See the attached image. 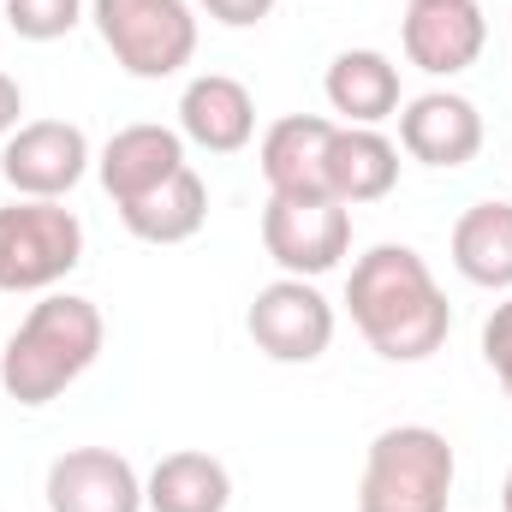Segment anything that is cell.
Returning <instances> with one entry per match:
<instances>
[{"label":"cell","mask_w":512,"mask_h":512,"mask_svg":"<svg viewBox=\"0 0 512 512\" xmlns=\"http://www.w3.org/2000/svg\"><path fill=\"white\" fill-rule=\"evenodd\" d=\"M334 328H340L334 304L322 298L316 280H298V274H280V280L256 286L251 310H245V334L274 364H316L334 346Z\"/></svg>","instance_id":"obj_6"},{"label":"cell","mask_w":512,"mask_h":512,"mask_svg":"<svg viewBox=\"0 0 512 512\" xmlns=\"http://www.w3.org/2000/svg\"><path fill=\"white\" fill-rule=\"evenodd\" d=\"M322 96L328 108L346 120V126H382L393 120L405 102H399V66L387 60L382 48H346L328 60V78H322Z\"/></svg>","instance_id":"obj_15"},{"label":"cell","mask_w":512,"mask_h":512,"mask_svg":"<svg viewBox=\"0 0 512 512\" xmlns=\"http://www.w3.org/2000/svg\"><path fill=\"white\" fill-rule=\"evenodd\" d=\"M179 137L209 155H239L256 137V96L227 72H197L179 90Z\"/></svg>","instance_id":"obj_14"},{"label":"cell","mask_w":512,"mask_h":512,"mask_svg":"<svg viewBox=\"0 0 512 512\" xmlns=\"http://www.w3.org/2000/svg\"><path fill=\"white\" fill-rule=\"evenodd\" d=\"M90 24H96L102 48L114 54V66L143 84L179 78L197 60L191 0H90Z\"/></svg>","instance_id":"obj_4"},{"label":"cell","mask_w":512,"mask_h":512,"mask_svg":"<svg viewBox=\"0 0 512 512\" xmlns=\"http://www.w3.org/2000/svg\"><path fill=\"white\" fill-rule=\"evenodd\" d=\"M90 0H6V24L24 42H60L84 24Z\"/></svg>","instance_id":"obj_20"},{"label":"cell","mask_w":512,"mask_h":512,"mask_svg":"<svg viewBox=\"0 0 512 512\" xmlns=\"http://www.w3.org/2000/svg\"><path fill=\"white\" fill-rule=\"evenodd\" d=\"M501 507L512 512V471H507V483H501Z\"/></svg>","instance_id":"obj_24"},{"label":"cell","mask_w":512,"mask_h":512,"mask_svg":"<svg viewBox=\"0 0 512 512\" xmlns=\"http://www.w3.org/2000/svg\"><path fill=\"white\" fill-rule=\"evenodd\" d=\"M84 262V221L66 203L12 197L0 209V292H54Z\"/></svg>","instance_id":"obj_5"},{"label":"cell","mask_w":512,"mask_h":512,"mask_svg":"<svg viewBox=\"0 0 512 512\" xmlns=\"http://www.w3.org/2000/svg\"><path fill=\"white\" fill-rule=\"evenodd\" d=\"M102 340H108V322L90 298L78 292H42L30 304V316L12 328L6 352H0V387L6 399L18 405H48L60 399L66 387L78 382L96 358H102Z\"/></svg>","instance_id":"obj_2"},{"label":"cell","mask_w":512,"mask_h":512,"mask_svg":"<svg viewBox=\"0 0 512 512\" xmlns=\"http://www.w3.org/2000/svg\"><path fill=\"white\" fill-rule=\"evenodd\" d=\"M179 167H191L185 161V137H179V126H155V120L120 126L96 155V179L114 197V209L143 197V191H155V185H167Z\"/></svg>","instance_id":"obj_13"},{"label":"cell","mask_w":512,"mask_h":512,"mask_svg":"<svg viewBox=\"0 0 512 512\" xmlns=\"http://www.w3.org/2000/svg\"><path fill=\"white\" fill-rule=\"evenodd\" d=\"M18 114H24V90H18V78H6V72H0V149H6V137H12V131L24 126Z\"/></svg>","instance_id":"obj_23"},{"label":"cell","mask_w":512,"mask_h":512,"mask_svg":"<svg viewBox=\"0 0 512 512\" xmlns=\"http://www.w3.org/2000/svg\"><path fill=\"white\" fill-rule=\"evenodd\" d=\"M48 512H143V477L114 447H66L48 465Z\"/></svg>","instance_id":"obj_10"},{"label":"cell","mask_w":512,"mask_h":512,"mask_svg":"<svg viewBox=\"0 0 512 512\" xmlns=\"http://www.w3.org/2000/svg\"><path fill=\"white\" fill-rule=\"evenodd\" d=\"M447 251H453V268H459L471 286H483V292H512V203H501V197L471 203V209L453 221Z\"/></svg>","instance_id":"obj_18"},{"label":"cell","mask_w":512,"mask_h":512,"mask_svg":"<svg viewBox=\"0 0 512 512\" xmlns=\"http://www.w3.org/2000/svg\"><path fill=\"white\" fill-rule=\"evenodd\" d=\"M262 251L280 274L322 280L352 251V209L334 197H268L262 209Z\"/></svg>","instance_id":"obj_7"},{"label":"cell","mask_w":512,"mask_h":512,"mask_svg":"<svg viewBox=\"0 0 512 512\" xmlns=\"http://www.w3.org/2000/svg\"><path fill=\"white\" fill-rule=\"evenodd\" d=\"M489 42V18L477 0H405V24H399V48L417 72L429 78H459L477 66Z\"/></svg>","instance_id":"obj_9"},{"label":"cell","mask_w":512,"mask_h":512,"mask_svg":"<svg viewBox=\"0 0 512 512\" xmlns=\"http://www.w3.org/2000/svg\"><path fill=\"white\" fill-rule=\"evenodd\" d=\"M399 185V143L382 126H340L334 137V161H328V191L334 203L358 209V203H382Z\"/></svg>","instance_id":"obj_19"},{"label":"cell","mask_w":512,"mask_h":512,"mask_svg":"<svg viewBox=\"0 0 512 512\" xmlns=\"http://www.w3.org/2000/svg\"><path fill=\"white\" fill-rule=\"evenodd\" d=\"M90 137L72 120H24L0 149V179L12 185V197H36V203H66L78 191V179L90 173Z\"/></svg>","instance_id":"obj_8"},{"label":"cell","mask_w":512,"mask_h":512,"mask_svg":"<svg viewBox=\"0 0 512 512\" xmlns=\"http://www.w3.org/2000/svg\"><path fill=\"white\" fill-rule=\"evenodd\" d=\"M483 364L495 370V382L512 393V298H501L483 322Z\"/></svg>","instance_id":"obj_21"},{"label":"cell","mask_w":512,"mask_h":512,"mask_svg":"<svg viewBox=\"0 0 512 512\" xmlns=\"http://www.w3.org/2000/svg\"><path fill=\"white\" fill-rule=\"evenodd\" d=\"M352 328L387 364H423L453 334V304L411 245H370L346 280Z\"/></svg>","instance_id":"obj_1"},{"label":"cell","mask_w":512,"mask_h":512,"mask_svg":"<svg viewBox=\"0 0 512 512\" xmlns=\"http://www.w3.org/2000/svg\"><path fill=\"white\" fill-rule=\"evenodd\" d=\"M340 126L322 114H286L262 131L256 161L268 179V197H334L328 191V161H334Z\"/></svg>","instance_id":"obj_11"},{"label":"cell","mask_w":512,"mask_h":512,"mask_svg":"<svg viewBox=\"0 0 512 512\" xmlns=\"http://www.w3.org/2000/svg\"><path fill=\"white\" fill-rule=\"evenodd\" d=\"M215 24H227V30H251V24H262L280 0H197Z\"/></svg>","instance_id":"obj_22"},{"label":"cell","mask_w":512,"mask_h":512,"mask_svg":"<svg viewBox=\"0 0 512 512\" xmlns=\"http://www.w3.org/2000/svg\"><path fill=\"white\" fill-rule=\"evenodd\" d=\"M227 507H233V471L203 447H179L143 477V512H227Z\"/></svg>","instance_id":"obj_16"},{"label":"cell","mask_w":512,"mask_h":512,"mask_svg":"<svg viewBox=\"0 0 512 512\" xmlns=\"http://www.w3.org/2000/svg\"><path fill=\"white\" fill-rule=\"evenodd\" d=\"M120 221H126L131 239H143V245H185L209 221V185L197 179V167H179L167 185L120 203Z\"/></svg>","instance_id":"obj_17"},{"label":"cell","mask_w":512,"mask_h":512,"mask_svg":"<svg viewBox=\"0 0 512 512\" xmlns=\"http://www.w3.org/2000/svg\"><path fill=\"white\" fill-rule=\"evenodd\" d=\"M399 149L423 167H465L483 149V114L459 90H423L399 108Z\"/></svg>","instance_id":"obj_12"},{"label":"cell","mask_w":512,"mask_h":512,"mask_svg":"<svg viewBox=\"0 0 512 512\" xmlns=\"http://www.w3.org/2000/svg\"><path fill=\"white\" fill-rule=\"evenodd\" d=\"M459 477V453L429 423H393L370 441L358 512H447Z\"/></svg>","instance_id":"obj_3"}]
</instances>
